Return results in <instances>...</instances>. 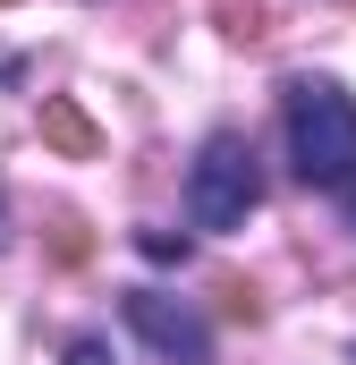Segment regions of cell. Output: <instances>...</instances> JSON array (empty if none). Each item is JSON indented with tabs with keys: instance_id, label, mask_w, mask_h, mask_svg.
Instances as JSON below:
<instances>
[{
	"instance_id": "obj_7",
	"label": "cell",
	"mask_w": 356,
	"mask_h": 365,
	"mask_svg": "<svg viewBox=\"0 0 356 365\" xmlns=\"http://www.w3.org/2000/svg\"><path fill=\"white\" fill-rule=\"evenodd\" d=\"M60 365H110V340H93V331H85V340H68V357H60Z\"/></svg>"
},
{
	"instance_id": "obj_8",
	"label": "cell",
	"mask_w": 356,
	"mask_h": 365,
	"mask_svg": "<svg viewBox=\"0 0 356 365\" xmlns=\"http://www.w3.org/2000/svg\"><path fill=\"white\" fill-rule=\"evenodd\" d=\"M0 247H9V204H0Z\"/></svg>"
},
{
	"instance_id": "obj_9",
	"label": "cell",
	"mask_w": 356,
	"mask_h": 365,
	"mask_svg": "<svg viewBox=\"0 0 356 365\" xmlns=\"http://www.w3.org/2000/svg\"><path fill=\"white\" fill-rule=\"evenodd\" d=\"M0 9H9V0H0Z\"/></svg>"
},
{
	"instance_id": "obj_3",
	"label": "cell",
	"mask_w": 356,
	"mask_h": 365,
	"mask_svg": "<svg viewBox=\"0 0 356 365\" xmlns=\"http://www.w3.org/2000/svg\"><path fill=\"white\" fill-rule=\"evenodd\" d=\"M127 331H136L153 357H170V365H212V323H204L195 306L162 297V289H136V297H127Z\"/></svg>"
},
{
	"instance_id": "obj_1",
	"label": "cell",
	"mask_w": 356,
	"mask_h": 365,
	"mask_svg": "<svg viewBox=\"0 0 356 365\" xmlns=\"http://www.w3.org/2000/svg\"><path fill=\"white\" fill-rule=\"evenodd\" d=\"M280 119H288V162L305 187H356V93L348 86L288 77Z\"/></svg>"
},
{
	"instance_id": "obj_4",
	"label": "cell",
	"mask_w": 356,
	"mask_h": 365,
	"mask_svg": "<svg viewBox=\"0 0 356 365\" xmlns=\"http://www.w3.org/2000/svg\"><path fill=\"white\" fill-rule=\"evenodd\" d=\"M43 145H51V153H68V162H93V153H102V128L85 119V102L51 93V102H43Z\"/></svg>"
},
{
	"instance_id": "obj_5",
	"label": "cell",
	"mask_w": 356,
	"mask_h": 365,
	"mask_svg": "<svg viewBox=\"0 0 356 365\" xmlns=\"http://www.w3.org/2000/svg\"><path fill=\"white\" fill-rule=\"evenodd\" d=\"M221 34H229V43H255V34H263V9H255V0H221Z\"/></svg>"
},
{
	"instance_id": "obj_2",
	"label": "cell",
	"mask_w": 356,
	"mask_h": 365,
	"mask_svg": "<svg viewBox=\"0 0 356 365\" xmlns=\"http://www.w3.org/2000/svg\"><path fill=\"white\" fill-rule=\"evenodd\" d=\"M263 204V170H255V145L246 136H204L195 170H187V221L195 230H246V212Z\"/></svg>"
},
{
	"instance_id": "obj_6",
	"label": "cell",
	"mask_w": 356,
	"mask_h": 365,
	"mask_svg": "<svg viewBox=\"0 0 356 365\" xmlns=\"http://www.w3.org/2000/svg\"><path fill=\"white\" fill-rule=\"evenodd\" d=\"M136 247H145L153 264H178V255H187V230H136Z\"/></svg>"
}]
</instances>
